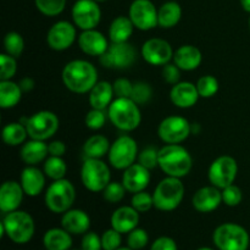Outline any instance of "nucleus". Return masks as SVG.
I'll return each instance as SVG.
<instances>
[{
    "instance_id": "7c9ffc66",
    "label": "nucleus",
    "mask_w": 250,
    "mask_h": 250,
    "mask_svg": "<svg viewBox=\"0 0 250 250\" xmlns=\"http://www.w3.org/2000/svg\"><path fill=\"white\" fill-rule=\"evenodd\" d=\"M22 89L19 83L9 81H0V107L4 110L15 107L22 98Z\"/></svg>"
},
{
    "instance_id": "4c0bfd02",
    "label": "nucleus",
    "mask_w": 250,
    "mask_h": 250,
    "mask_svg": "<svg viewBox=\"0 0 250 250\" xmlns=\"http://www.w3.org/2000/svg\"><path fill=\"white\" fill-rule=\"evenodd\" d=\"M39 12L45 16H58L65 10L66 0H34Z\"/></svg>"
},
{
    "instance_id": "8fccbe9b",
    "label": "nucleus",
    "mask_w": 250,
    "mask_h": 250,
    "mask_svg": "<svg viewBox=\"0 0 250 250\" xmlns=\"http://www.w3.org/2000/svg\"><path fill=\"white\" fill-rule=\"evenodd\" d=\"M81 249L82 250H103L102 236L95 232H89L83 234L82 242H81Z\"/></svg>"
},
{
    "instance_id": "f3484780",
    "label": "nucleus",
    "mask_w": 250,
    "mask_h": 250,
    "mask_svg": "<svg viewBox=\"0 0 250 250\" xmlns=\"http://www.w3.org/2000/svg\"><path fill=\"white\" fill-rule=\"evenodd\" d=\"M77 38L76 26L68 21H59L50 27L46 34L49 48L55 51L67 50Z\"/></svg>"
},
{
    "instance_id": "3c124183",
    "label": "nucleus",
    "mask_w": 250,
    "mask_h": 250,
    "mask_svg": "<svg viewBox=\"0 0 250 250\" xmlns=\"http://www.w3.org/2000/svg\"><path fill=\"white\" fill-rule=\"evenodd\" d=\"M181 68L173 63H166L165 66H163V78L165 82H167L168 84H177L181 80Z\"/></svg>"
},
{
    "instance_id": "37998d69",
    "label": "nucleus",
    "mask_w": 250,
    "mask_h": 250,
    "mask_svg": "<svg viewBox=\"0 0 250 250\" xmlns=\"http://www.w3.org/2000/svg\"><path fill=\"white\" fill-rule=\"evenodd\" d=\"M126 188L122 185V182H110L106 186L104 190H103V197L106 202L111 203V204H116L120 203L125 198L126 194Z\"/></svg>"
},
{
    "instance_id": "6e6552de",
    "label": "nucleus",
    "mask_w": 250,
    "mask_h": 250,
    "mask_svg": "<svg viewBox=\"0 0 250 250\" xmlns=\"http://www.w3.org/2000/svg\"><path fill=\"white\" fill-rule=\"evenodd\" d=\"M111 180L110 168L102 159L85 158L81 167V181L89 192H103Z\"/></svg>"
},
{
    "instance_id": "72a5a7b5",
    "label": "nucleus",
    "mask_w": 250,
    "mask_h": 250,
    "mask_svg": "<svg viewBox=\"0 0 250 250\" xmlns=\"http://www.w3.org/2000/svg\"><path fill=\"white\" fill-rule=\"evenodd\" d=\"M1 137L6 146H17L26 142L28 132H27L26 126L21 122H10V124L5 125L2 128Z\"/></svg>"
},
{
    "instance_id": "c9c22d12",
    "label": "nucleus",
    "mask_w": 250,
    "mask_h": 250,
    "mask_svg": "<svg viewBox=\"0 0 250 250\" xmlns=\"http://www.w3.org/2000/svg\"><path fill=\"white\" fill-rule=\"evenodd\" d=\"M4 49L5 53L14 58H20L23 53L24 41L22 36L17 32H7L4 37Z\"/></svg>"
},
{
    "instance_id": "bb28decb",
    "label": "nucleus",
    "mask_w": 250,
    "mask_h": 250,
    "mask_svg": "<svg viewBox=\"0 0 250 250\" xmlns=\"http://www.w3.org/2000/svg\"><path fill=\"white\" fill-rule=\"evenodd\" d=\"M48 155V144L43 141H37V139L24 142L21 146V150H20L21 160L28 166H36L42 161H45Z\"/></svg>"
},
{
    "instance_id": "f257e3e1",
    "label": "nucleus",
    "mask_w": 250,
    "mask_h": 250,
    "mask_svg": "<svg viewBox=\"0 0 250 250\" xmlns=\"http://www.w3.org/2000/svg\"><path fill=\"white\" fill-rule=\"evenodd\" d=\"M61 80L70 92L85 94L98 83V70L89 61L72 60L63 66Z\"/></svg>"
},
{
    "instance_id": "1a4fd4ad",
    "label": "nucleus",
    "mask_w": 250,
    "mask_h": 250,
    "mask_svg": "<svg viewBox=\"0 0 250 250\" xmlns=\"http://www.w3.org/2000/svg\"><path fill=\"white\" fill-rule=\"evenodd\" d=\"M138 146L131 136L117 137L110 146L107 158L110 165L116 170H126L138 160Z\"/></svg>"
},
{
    "instance_id": "9d476101",
    "label": "nucleus",
    "mask_w": 250,
    "mask_h": 250,
    "mask_svg": "<svg viewBox=\"0 0 250 250\" xmlns=\"http://www.w3.org/2000/svg\"><path fill=\"white\" fill-rule=\"evenodd\" d=\"M59 117L54 112L48 110H42L32 116L27 117L26 126L28 137L37 141H48L59 129Z\"/></svg>"
},
{
    "instance_id": "423d86ee",
    "label": "nucleus",
    "mask_w": 250,
    "mask_h": 250,
    "mask_svg": "<svg viewBox=\"0 0 250 250\" xmlns=\"http://www.w3.org/2000/svg\"><path fill=\"white\" fill-rule=\"evenodd\" d=\"M75 200V186L66 178L53 181V183L46 188L45 195H44L45 207L54 214H63L72 209Z\"/></svg>"
},
{
    "instance_id": "412c9836",
    "label": "nucleus",
    "mask_w": 250,
    "mask_h": 250,
    "mask_svg": "<svg viewBox=\"0 0 250 250\" xmlns=\"http://www.w3.org/2000/svg\"><path fill=\"white\" fill-rule=\"evenodd\" d=\"M24 192L21 187V183L16 181H6L2 183L0 188V210L4 214L19 210Z\"/></svg>"
},
{
    "instance_id": "2eb2a0df",
    "label": "nucleus",
    "mask_w": 250,
    "mask_h": 250,
    "mask_svg": "<svg viewBox=\"0 0 250 250\" xmlns=\"http://www.w3.org/2000/svg\"><path fill=\"white\" fill-rule=\"evenodd\" d=\"M128 17L139 31H150L159 26L158 10L150 0H134L129 6Z\"/></svg>"
},
{
    "instance_id": "4be33fe9",
    "label": "nucleus",
    "mask_w": 250,
    "mask_h": 250,
    "mask_svg": "<svg viewBox=\"0 0 250 250\" xmlns=\"http://www.w3.org/2000/svg\"><path fill=\"white\" fill-rule=\"evenodd\" d=\"M200 95L198 93L197 85L192 82H178L172 85L170 90V99L175 106L180 109H189L193 107L199 100Z\"/></svg>"
},
{
    "instance_id": "680f3d73",
    "label": "nucleus",
    "mask_w": 250,
    "mask_h": 250,
    "mask_svg": "<svg viewBox=\"0 0 250 250\" xmlns=\"http://www.w3.org/2000/svg\"><path fill=\"white\" fill-rule=\"evenodd\" d=\"M71 250H82V249H71Z\"/></svg>"
},
{
    "instance_id": "2f4dec72",
    "label": "nucleus",
    "mask_w": 250,
    "mask_h": 250,
    "mask_svg": "<svg viewBox=\"0 0 250 250\" xmlns=\"http://www.w3.org/2000/svg\"><path fill=\"white\" fill-rule=\"evenodd\" d=\"M182 17V9L176 1H167L158 10V23L161 28H172L180 22Z\"/></svg>"
},
{
    "instance_id": "09e8293b",
    "label": "nucleus",
    "mask_w": 250,
    "mask_h": 250,
    "mask_svg": "<svg viewBox=\"0 0 250 250\" xmlns=\"http://www.w3.org/2000/svg\"><path fill=\"white\" fill-rule=\"evenodd\" d=\"M114 93L116 98H131L133 90V83L127 78H117L114 83Z\"/></svg>"
},
{
    "instance_id": "f8f14e48",
    "label": "nucleus",
    "mask_w": 250,
    "mask_h": 250,
    "mask_svg": "<svg viewBox=\"0 0 250 250\" xmlns=\"http://www.w3.org/2000/svg\"><path fill=\"white\" fill-rule=\"evenodd\" d=\"M238 173V164L236 159L229 155H222L215 159L208 170L209 182L215 187L224 189L233 185Z\"/></svg>"
},
{
    "instance_id": "a878e982",
    "label": "nucleus",
    "mask_w": 250,
    "mask_h": 250,
    "mask_svg": "<svg viewBox=\"0 0 250 250\" xmlns=\"http://www.w3.org/2000/svg\"><path fill=\"white\" fill-rule=\"evenodd\" d=\"M172 60L182 71H194L202 63L203 54L198 46L185 44L175 51Z\"/></svg>"
},
{
    "instance_id": "13d9d810",
    "label": "nucleus",
    "mask_w": 250,
    "mask_h": 250,
    "mask_svg": "<svg viewBox=\"0 0 250 250\" xmlns=\"http://www.w3.org/2000/svg\"><path fill=\"white\" fill-rule=\"evenodd\" d=\"M116 250H132V249L129 248V247H120V248L116 249Z\"/></svg>"
},
{
    "instance_id": "e433bc0d",
    "label": "nucleus",
    "mask_w": 250,
    "mask_h": 250,
    "mask_svg": "<svg viewBox=\"0 0 250 250\" xmlns=\"http://www.w3.org/2000/svg\"><path fill=\"white\" fill-rule=\"evenodd\" d=\"M197 89L199 93L200 98H212L217 92H219V81L211 75L203 76L198 80Z\"/></svg>"
},
{
    "instance_id": "58836bf2",
    "label": "nucleus",
    "mask_w": 250,
    "mask_h": 250,
    "mask_svg": "<svg viewBox=\"0 0 250 250\" xmlns=\"http://www.w3.org/2000/svg\"><path fill=\"white\" fill-rule=\"evenodd\" d=\"M153 97V89L150 84L146 82H136L133 83V90H132L131 99L138 105H146L150 102Z\"/></svg>"
},
{
    "instance_id": "f03ea898",
    "label": "nucleus",
    "mask_w": 250,
    "mask_h": 250,
    "mask_svg": "<svg viewBox=\"0 0 250 250\" xmlns=\"http://www.w3.org/2000/svg\"><path fill=\"white\" fill-rule=\"evenodd\" d=\"M159 167L166 176L182 178L192 170L193 158L181 144H166L159 149Z\"/></svg>"
},
{
    "instance_id": "39448f33",
    "label": "nucleus",
    "mask_w": 250,
    "mask_h": 250,
    "mask_svg": "<svg viewBox=\"0 0 250 250\" xmlns=\"http://www.w3.org/2000/svg\"><path fill=\"white\" fill-rule=\"evenodd\" d=\"M185 192V185L181 178L167 176L159 182L154 190V208L160 211H173L182 203Z\"/></svg>"
},
{
    "instance_id": "4468645a",
    "label": "nucleus",
    "mask_w": 250,
    "mask_h": 250,
    "mask_svg": "<svg viewBox=\"0 0 250 250\" xmlns=\"http://www.w3.org/2000/svg\"><path fill=\"white\" fill-rule=\"evenodd\" d=\"M71 14L75 26L82 31L94 29L102 20V10L94 0H77Z\"/></svg>"
},
{
    "instance_id": "aec40b11",
    "label": "nucleus",
    "mask_w": 250,
    "mask_h": 250,
    "mask_svg": "<svg viewBox=\"0 0 250 250\" xmlns=\"http://www.w3.org/2000/svg\"><path fill=\"white\" fill-rule=\"evenodd\" d=\"M78 46L85 55L102 56L110 45L106 37L94 28L82 31V33L78 36Z\"/></svg>"
},
{
    "instance_id": "a18cd8bd",
    "label": "nucleus",
    "mask_w": 250,
    "mask_h": 250,
    "mask_svg": "<svg viewBox=\"0 0 250 250\" xmlns=\"http://www.w3.org/2000/svg\"><path fill=\"white\" fill-rule=\"evenodd\" d=\"M106 119L107 114H105V110L90 109L85 115L84 124L87 128L92 129V131H98L104 127V125L106 124Z\"/></svg>"
},
{
    "instance_id": "864d4df0",
    "label": "nucleus",
    "mask_w": 250,
    "mask_h": 250,
    "mask_svg": "<svg viewBox=\"0 0 250 250\" xmlns=\"http://www.w3.org/2000/svg\"><path fill=\"white\" fill-rule=\"evenodd\" d=\"M49 155L62 158L66 153V146L62 141H53L48 144Z\"/></svg>"
},
{
    "instance_id": "de8ad7c7",
    "label": "nucleus",
    "mask_w": 250,
    "mask_h": 250,
    "mask_svg": "<svg viewBox=\"0 0 250 250\" xmlns=\"http://www.w3.org/2000/svg\"><path fill=\"white\" fill-rule=\"evenodd\" d=\"M122 234L117 232L116 229H106L102 234V246L103 250H116L121 247Z\"/></svg>"
},
{
    "instance_id": "f704fd0d",
    "label": "nucleus",
    "mask_w": 250,
    "mask_h": 250,
    "mask_svg": "<svg viewBox=\"0 0 250 250\" xmlns=\"http://www.w3.org/2000/svg\"><path fill=\"white\" fill-rule=\"evenodd\" d=\"M44 173L48 178L53 181L62 180L67 173V165L65 160L60 156H49L44 161Z\"/></svg>"
},
{
    "instance_id": "bf43d9fd",
    "label": "nucleus",
    "mask_w": 250,
    "mask_h": 250,
    "mask_svg": "<svg viewBox=\"0 0 250 250\" xmlns=\"http://www.w3.org/2000/svg\"><path fill=\"white\" fill-rule=\"evenodd\" d=\"M94 1H97V2H103V1H106V0H94Z\"/></svg>"
},
{
    "instance_id": "7ed1b4c3",
    "label": "nucleus",
    "mask_w": 250,
    "mask_h": 250,
    "mask_svg": "<svg viewBox=\"0 0 250 250\" xmlns=\"http://www.w3.org/2000/svg\"><path fill=\"white\" fill-rule=\"evenodd\" d=\"M0 229L1 237L6 236L10 241L16 244H26L33 238L36 224L28 212L16 210L5 214V217L0 222Z\"/></svg>"
},
{
    "instance_id": "5fc2aeb1",
    "label": "nucleus",
    "mask_w": 250,
    "mask_h": 250,
    "mask_svg": "<svg viewBox=\"0 0 250 250\" xmlns=\"http://www.w3.org/2000/svg\"><path fill=\"white\" fill-rule=\"evenodd\" d=\"M20 87H21L22 92L23 93H28L32 92L34 89V85H36V82L32 77H24L20 81Z\"/></svg>"
},
{
    "instance_id": "c756f323",
    "label": "nucleus",
    "mask_w": 250,
    "mask_h": 250,
    "mask_svg": "<svg viewBox=\"0 0 250 250\" xmlns=\"http://www.w3.org/2000/svg\"><path fill=\"white\" fill-rule=\"evenodd\" d=\"M136 28L131 19L127 16H119L112 20L109 27V38L111 43H126L129 41Z\"/></svg>"
},
{
    "instance_id": "4d7b16f0",
    "label": "nucleus",
    "mask_w": 250,
    "mask_h": 250,
    "mask_svg": "<svg viewBox=\"0 0 250 250\" xmlns=\"http://www.w3.org/2000/svg\"><path fill=\"white\" fill-rule=\"evenodd\" d=\"M197 250H215V249L209 248V247H202V248H198Z\"/></svg>"
},
{
    "instance_id": "9b49d317",
    "label": "nucleus",
    "mask_w": 250,
    "mask_h": 250,
    "mask_svg": "<svg viewBox=\"0 0 250 250\" xmlns=\"http://www.w3.org/2000/svg\"><path fill=\"white\" fill-rule=\"evenodd\" d=\"M137 59V51L131 43H111L109 49L99 56L104 67L114 70H126L131 67Z\"/></svg>"
},
{
    "instance_id": "20e7f679",
    "label": "nucleus",
    "mask_w": 250,
    "mask_h": 250,
    "mask_svg": "<svg viewBox=\"0 0 250 250\" xmlns=\"http://www.w3.org/2000/svg\"><path fill=\"white\" fill-rule=\"evenodd\" d=\"M107 119L120 131L132 132L142 122L141 109L131 98H116L107 107Z\"/></svg>"
},
{
    "instance_id": "473e14b6",
    "label": "nucleus",
    "mask_w": 250,
    "mask_h": 250,
    "mask_svg": "<svg viewBox=\"0 0 250 250\" xmlns=\"http://www.w3.org/2000/svg\"><path fill=\"white\" fill-rule=\"evenodd\" d=\"M110 142L103 134H94L89 137L83 144V154L85 158L92 159H102L103 156L109 153Z\"/></svg>"
},
{
    "instance_id": "cd10ccee",
    "label": "nucleus",
    "mask_w": 250,
    "mask_h": 250,
    "mask_svg": "<svg viewBox=\"0 0 250 250\" xmlns=\"http://www.w3.org/2000/svg\"><path fill=\"white\" fill-rule=\"evenodd\" d=\"M115 97L112 83L106 81H98L97 84L89 92V104L92 109L106 110Z\"/></svg>"
},
{
    "instance_id": "c85d7f7f",
    "label": "nucleus",
    "mask_w": 250,
    "mask_h": 250,
    "mask_svg": "<svg viewBox=\"0 0 250 250\" xmlns=\"http://www.w3.org/2000/svg\"><path fill=\"white\" fill-rule=\"evenodd\" d=\"M72 243V234L62 227L48 229L43 236V246L45 250H71Z\"/></svg>"
},
{
    "instance_id": "6e6d98bb",
    "label": "nucleus",
    "mask_w": 250,
    "mask_h": 250,
    "mask_svg": "<svg viewBox=\"0 0 250 250\" xmlns=\"http://www.w3.org/2000/svg\"><path fill=\"white\" fill-rule=\"evenodd\" d=\"M241 5L243 7L244 11L249 12L250 14V0H241Z\"/></svg>"
},
{
    "instance_id": "603ef678",
    "label": "nucleus",
    "mask_w": 250,
    "mask_h": 250,
    "mask_svg": "<svg viewBox=\"0 0 250 250\" xmlns=\"http://www.w3.org/2000/svg\"><path fill=\"white\" fill-rule=\"evenodd\" d=\"M150 250H178V247L173 238L167 236H161L153 242Z\"/></svg>"
},
{
    "instance_id": "c03bdc74",
    "label": "nucleus",
    "mask_w": 250,
    "mask_h": 250,
    "mask_svg": "<svg viewBox=\"0 0 250 250\" xmlns=\"http://www.w3.org/2000/svg\"><path fill=\"white\" fill-rule=\"evenodd\" d=\"M222 192V203L227 207H238L243 200V192L238 186L229 185L226 188L221 189Z\"/></svg>"
},
{
    "instance_id": "5701e85b",
    "label": "nucleus",
    "mask_w": 250,
    "mask_h": 250,
    "mask_svg": "<svg viewBox=\"0 0 250 250\" xmlns=\"http://www.w3.org/2000/svg\"><path fill=\"white\" fill-rule=\"evenodd\" d=\"M110 224L114 229L121 234H128L138 227L139 212L133 207H120L112 212Z\"/></svg>"
},
{
    "instance_id": "49530a36",
    "label": "nucleus",
    "mask_w": 250,
    "mask_h": 250,
    "mask_svg": "<svg viewBox=\"0 0 250 250\" xmlns=\"http://www.w3.org/2000/svg\"><path fill=\"white\" fill-rule=\"evenodd\" d=\"M138 163L148 170H153L159 166V150L154 146H146L138 154Z\"/></svg>"
},
{
    "instance_id": "ddd939ff",
    "label": "nucleus",
    "mask_w": 250,
    "mask_h": 250,
    "mask_svg": "<svg viewBox=\"0 0 250 250\" xmlns=\"http://www.w3.org/2000/svg\"><path fill=\"white\" fill-rule=\"evenodd\" d=\"M192 133V125L182 116L165 117L158 127L159 138L166 144H181Z\"/></svg>"
},
{
    "instance_id": "393cba45",
    "label": "nucleus",
    "mask_w": 250,
    "mask_h": 250,
    "mask_svg": "<svg viewBox=\"0 0 250 250\" xmlns=\"http://www.w3.org/2000/svg\"><path fill=\"white\" fill-rule=\"evenodd\" d=\"M61 227L71 234H84L90 229V217L84 210L70 209L62 214Z\"/></svg>"
},
{
    "instance_id": "0eeeda50",
    "label": "nucleus",
    "mask_w": 250,
    "mask_h": 250,
    "mask_svg": "<svg viewBox=\"0 0 250 250\" xmlns=\"http://www.w3.org/2000/svg\"><path fill=\"white\" fill-rule=\"evenodd\" d=\"M212 242L219 250H248L250 237L243 226L226 222L215 229Z\"/></svg>"
},
{
    "instance_id": "ea45409f",
    "label": "nucleus",
    "mask_w": 250,
    "mask_h": 250,
    "mask_svg": "<svg viewBox=\"0 0 250 250\" xmlns=\"http://www.w3.org/2000/svg\"><path fill=\"white\" fill-rule=\"evenodd\" d=\"M16 58L6 53L0 54V81H9L16 75Z\"/></svg>"
},
{
    "instance_id": "6ab92c4d",
    "label": "nucleus",
    "mask_w": 250,
    "mask_h": 250,
    "mask_svg": "<svg viewBox=\"0 0 250 250\" xmlns=\"http://www.w3.org/2000/svg\"><path fill=\"white\" fill-rule=\"evenodd\" d=\"M121 182L127 192L133 193V194L146 190V188L150 183V170L144 167L139 163L133 164L126 170H124Z\"/></svg>"
},
{
    "instance_id": "a211bd4d",
    "label": "nucleus",
    "mask_w": 250,
    "mask_h": 250,
    "mask_svg": "<svg viewBox=\"0 0 250 250\" xmlns=\"http://www.w3.org/2000/svg\"><path fill=\"white\" fill-rule=\"evenodd\" d=\"M222 204V192L215 186L202 187L194 193L192 198V205L198 212L209 214L215 211Z\"/></svg>"
},
{
    "instance_id": "79ce46f5",
    "label": "nucleus",
    "mask_w": 250,
    "mask_h": 250,
    "mask_svg": "<svg viewBox=\"0 0 250 250\" xmlns=\"http://www.w3.org/2000/svg\"><path fill=\"white\" fill-rule=\"evenodd\" d=\"M131 205L139 212V214L148 212L151 208H154L153 194H149L146 190L134 193L133 197H132L131 199Z\"/></svg>"
},
{
    "instance_id": "b1692460",
    "label": "nucleus",
    "mask_w": 250,
    "mask_h": 250,
    "mask_svg": "<svg viewBox=\"0 0 250 250\" xmlns=\"http://www.w3.org/2000/svg\"><path fill=\"white\" fill-rule=\"evenodd\" d=\"M20 183L24 194L28 197H38L45 187V173L36 166L24 167L21 172Z\"/></svg>"
},
{
    "instance_id": "dca6fc26",
    "label": "nucleus",
    "mask_w": 250,
    "mask_h": 250,
    "mask_svg": "<svg viewBox=\"0 0 250 250\" xmlns=\"http://www.w3.org/2000/svg\"><path fill=\"white\" fill-rule=\"evenodd\" d=\"M144 61L153 66H165L173 59L172 46L167 41L161 38H150L146 41L141 49Z\"/></svg>"
},
{
    "instance_id": "052dcab7",
    "label": "nucleus",
    "mask_w": 250,
    "mask_h": 250,
    "mask_svg": "<svg viewBox=\"0 0 250 250\" xmlns=\"http://www.w3.org/2000/svg\"><path fill=\"white\" fill-rule=\"evenodd\" d=\"M249 29H250V17H249Z\"/></svg>"
},
{
    "instance_id": "a19ab883",
    "label": "nucleus",
    "mask_w": 250,
    "mask_h": 250,
    "mask_svg": "<svg viewBox=\"0 0 250 250\" xmlns=\"http://www.w3.org/2000/svg\"><path fill=\"white\" fill-rule=\"evenodd\" d=\"M149 234L146 229H134L127 236V247L132 250H142L148 246Z\"/></svg>"
}]
</instances>
